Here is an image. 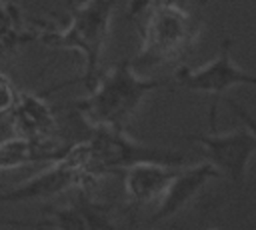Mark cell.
Masks as SVG:
<instances>
[{"label": "cell", "mask_w": 256, "mask_h": 230, "mask_svg": "<svg viewBox=\"0 0 256 230\" xmlns=\"http://www.w3.org/2000/svg\"><path fill=\"white\" fill-rule=\"evenodd\" d=\"M166 84V80L144 76L130 58H122L98 74L88 94L76 102V110L94 130L124 132L144 100Z\"/></svg>", "instance_id": "cell-1"}, {"label": "cell", "mask_w": 256, "mask_h": 230, "mask_svg": "<svg viewBox=\"0 0 256 230\" xmlns=\"http://www.w3.org/2000/svg\"><path fill=\"white\" fill-rule=\"evenodd\" d=\"M196 0H154L140 20V46L134 68L146 70L188 52L202 28Z\"/></svg>", "instance_id": "cell-2"}, {"label": "cell", "mask_w": 256, "mask_h": 230, "mask_svg": "<svg viewBox=\"0 0 256 230\" xmlns=\"http://www.w3.org/2000/svg\"><path fill=\"white\" fill-rule=\"evenodd\" d=\"M114 8L116 0H82L72 6L60 28L40 38L46 46L72 50L82 58V84L86 90L100 74V58L110 36Z\"/></svg>", "instance_id": "cell-3"}, {"label": "cell", "mask_w": 256, "mask_h": 230, "mask_svg": "<svg viewBox=\"0 0 256 230\" xmlns=\"http://www.w3.org/2000/svg\"><path fill=\"white\" fill-rule=\"evenodd\" d=\"M66 156L80 166L88 176L112 172V170H126L140 162H162L172 166H186V158L182 152L148 146L126 132H110V130H94V134L66 148Z\"/></svg>", "instance_id": "cell-4"}, {"label": "cell", "mask_w": 256, "mask_h": 230, "mask_svg": "<svg viewBox=\"0 0 256 230\" xmlns=\"http://www.w3.org/2000/svg\"><path fill=\"white\" fill-rule=\"evenodd\" d=\"M172 82L174 86L194 94L224 98L226 92L236 86H256V72H248L234 62L232 40L226 38L212 60L200 66H180Z\"/></svg>", "instance_id": "cell-5"}, {"label": "cell", "mask_w": 256, "mask_h": 230, "mask_svg": "<svg viewBox=\"0 0 256 230\" xmlns=\"http://www.w3.org/2000/svg\"><path fill=\"white\" fill-rule=\"evenodd\" d=\"M192 142L202 148L204 162H208L220 176H226L234 186L242 188L248 166L256 156V136L244 126L230 132L190 134Z\"/></svg>", "instance_id": "cell-6"}, {"label": "cell", "mask_w": 256, "mask_h": 230, "mask_svg": "<svg viewBox=\"0 0 256 230\" xmlns=\"http://www.w3.org/2000/svg\"><path fill=\"white\" fill-rule=\"evenodd\" d=\"M86 178L88 174L80 166H76L64 152L62 158L50 162V166L40 174L0 192V204H24V202L48 200L74 186H80Z\"/></svg>", "instance_id": "cell-7"}, {"label": "cell", "mask_w": 256, "mask_h": 230, "mask_svg": "<svg viewBox=\"0 0 256 230\" xmlns=\"http://www.w3.org/2000/svg\"><path fill=\"white\" fill-rule=\"evenodd\" d=\"M218 176L220 174L208 162H200V164H192V166H180L176 176L172 178L170 186L166 188L164 196L154 206V210L150 214V222L152 224L162 222V220H168V218L176 216L178 212H182L202 192V188Z\"/></svg>", "instance_id": "cell-8"}, {"label": "cell", "mask_w": 256, "mask_h": 230, "mask_svg": "<svg viewBox=\"0 0 256 230\" xmlns=\"http://www.w3.org/2000/svg\"><path fill=\"white\" fill-rule=\"evenodd\" d=\"M12 136L26 142H52L56 116L50 102L36 92H20L10 112Z\"/></svg>", "instance_id": "cell-9"}, {"label": "cell", "mask_w": 256, "mask_h": 230, "mask_svg": "<svg viewBox=\"0 0 256 230\" xmlns=\"http://www.w3.org/2000/svg\"><path fill=\"white\" fill-rule=\"evenodd\" d=\"M180 166L140 162L124 170V194L136 206H156Z\"/></svg>", "instance_id": "cell-10"}, {"label": "cell", "mask_w": 256, "mask_h": 230, "mask_svg": "<svg viewBox=\"0 0 256 230\" xmlns=\"http://www.w3.org/2000/svg\"><path fill=\"white\" fill-rule=\"evenodd\" d=\"M66 150L52 146V142H26L20 138H8L0 142V170L32 164V162H54L64 156Z\"/></svg>", "instance_id": "cell-11"}, {"label": "cell", "mask_w": 256, "mask_h": 230, "mask_svg": "<svg viewBox=\"0 0 256 230\" xmlns=\"http://www.w3.org/2000/svg\"><path fill=\"white\" fill-rule=\"evenodd\" d=\"M20 96V90L12 82V78L4 72H0V114H10L16 100Z\"/></svg>", "instance_id": "cell-12"}, {"label": "cell", "mask_w": 256, "mask_h": 230, "mask_svg": "<svg viewBox=\"0 0 256 230\" xmlns=\"http://www.w3.org/2000/svg\"><path fill=\"white\" fill-rule=\"evenodd\" d=\"M224 102H226V104L230 106V110H232V112L242 120V124H244V126H246L254 136H256V118H254V116H252V114H250V112H248L240 102H236L234 98L224 96Z\"/></svg>", "instance_id": "cell-13"}, {"label": "cell", "mask_w": 256, "mask_h": 230, "mask_svg": "<svg viewBox=\"0 0 256 230\" xmlns=\"http://www.w3.org/2000/svg\"><path fill=\"white\" fill-rule=\"evenodd\" d=\"M154 0H130L128 2V12H126V16L130 18V20H138L142 14H144V10L152 4Z\"/></svg>", "instance_id": "cell-14"}, {"label": "cell", "mask_w": 256, "mask_h": 230, "mask_svg": "<svg viewBox=\"0 0 256 230\" xmlns=\"http://www.w3.org/2000/svg\"><path fill=\"white\" fill-rule=\"evenodd\" d=\"M202 230H218V228H202Z\"/></svg>", "instance_id": "cell-15"}, {"label": "cell", "mask_w": 256, "mask_h": 230, "mask_svg": "<svg viewBox=\"0 0 256 230\" xmlns=\"http://www.w3.org/2000/svg\"><path fill=\"white\" fill-rule=\"evenodd\" d=\"M74 2H76V0H68V4H74Z\"/></svg>", "instance_id": "cell-16"}, {"label": "cell", "mask_w": 256, "mask_h": 230, "mask_svg": "<svg viewBox=\"0 0 256 230\" xmlns=\"http://www.w3.org/2000/svg\"><path fill=\"white\" fill-rule=\"evenodd\" d=\"M150 230H152V228H150Z\"/></svg>", "instance_id": "cell-17"}]
</instances>
